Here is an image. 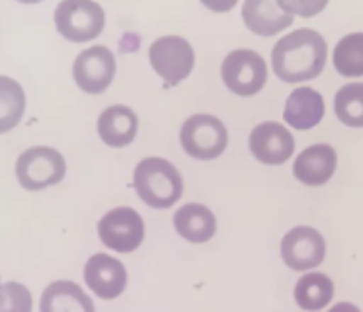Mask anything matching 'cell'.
<instances>
[{
	"label": "cell",
	"mask_w": 363,
	"mask_h": 312,
	"mask_svg": "<svg viewBox=\"0 0 363 312\" xmlns=\"http://www.w3.org/2000/svg\"><path fill=\"white\" fill-rule=\"evenodd\" d=\"M24 88L14 78L0 77V135L12 131L24 117Z\"/></svg>",
	"instance_id": "20"
},
{
	"label": "cell",
	"mask_w": 363,
	"mask_h": 312,
	"mask_svg": "<svg viewBox=\"0 0 363 312\" xmlns=\"http://www.w3.org/2000/svg\"><path fill=\"white\" fill-rule=\"evenodd\" d=\"M334 113L347 127H363V82L340 88L334 96Z\"/></svg>",
	"instance_id": "22"
},
{
	"label": "cell",
	"mask_w": 363,
	"mask_h": 312,
	"mask_svg": "<svg viewBox=\"0 0 363 312\" xmlns=\"http://www.w3.org/2000/svg\"><path fill=\"white\" fill-rule=\"evenodd\" d=\"M328 312H362V311L352 303H338V304H334Z\"/></svg>",
	"instance_id": "26"
},
{
	"label": "cell",
	"mask_w": 363,
	"mask_h": 312,
	"mask_svg": "<svg viewBox=\"0 0 363 312\" xmlns=\"http://www.w3.org/2000/svg\"><path fill=\"white\" fill-rule=\"evenodd\" d=\"M221 78L233 94L254 96L266 86L268 67L252 49H235L223 59Z\"/></svg>",
	"instance_id": "7"
},
{
	"label": "cell",
	"mask_w": 363,
	"mask_h": 312,
	"mask_svg": "<svg viewBox=\"0 0 363 312\" xmlns=\"http://www.w3.org/2000/svg\"><path fill=\"white\" fill-rule=\"evenodd\" d=\"M40 312H96L92 299L72 281L49 283L40 301Z\"/></svg>",
	"instance_id": "18"
},
{
	"label": "cell",
	"mask_w": 363,
	"mask_h": 312,
	"mask_svg": "<svg viewBox=\"0 0 363 312\" xmlns=\"http://www.w3.org/2000/svg\"><path fill=\"white\" fill-rule=\"evenodd\" d=\"M67 174L63 155L51 147H32L18 156L16 178L28 191H40L59 184Z\"/></svg>",
	"instance_id": "5"
},
{
	"label": "cell",
	"mask_w": 363,
	"mask_h": 312,
	"mask_svg": "<svg viewBox=\"0 0 363 312\" xmlns=\"http://www.w3.org/2000/svg\"><path fill=\"white\" fill-rule=\"evenodd\" d=\"M98 236L106 248L129 254L145 240V221L131 207H116L100 218Z\"/></svg>",
	"instance_id": "8"
},
{
	"label": "cell",
	"mask_w": 363,
	"mask_h": 312,
	"mask_svg": "<svg viewBox=\"0 0 363 312\" xmlns=\"http://www.w3.org/2000/svg\"><path fill=\"white\" fill-rule=\"evenodd\" d=\"M174 228L184 240L203 244L217 233V218L203 203H186L174 213Z\"/></svg>",
	"instance_id": "16"
},
{
	"label": "cell",
	"mask_w": 363,
	"mask_h": 312,
	"mask_svg": "<svg viewBox=\"0 0 363 312\" xmlns=\"http://www.w3.org/2000/svg\"><path fill=\"white\" fill-rule=\"evenodd\" d=\"M84 281L96 296L111 301L125 291L127 269L116 257L108 254H94L84 264Z\"/></svg>",
	"instance_id": "12"
},
{
	"label": "cell",
	"mask_w": 363,
	"mask_h": 312,
	"mask_svg": "<svg viewBox=\"0 0 363 312\" xmlns=\"http://www.w3.org/2000/svg\"><path fill=\"white\" fill-rule=\"evenodd\" d=\"M32 293L16 281L0 283V312H32Z\"/></svg>",
	"instance_id": "23"
},
{
	"label": "cell",
	"mask_w": 363,
	"mask_h": 312,
	"mask_svg": "<svg viewBox=\"0 0 363 312\" xmlns=\"http://www.w3.org/2000/svg\"><path fill=\"white\" fill-rule=\"evenodd\" d=\"M334 296V283L328 275L313 272L303 275L295 285V303L307 312L323 311Z\"/></svg>",
	"instance_id": "19"
},
{
	"label": "cell",
	"mask_w": 363,
	"mask_h": 312,
	"mask_svg": "<svg viewBox=\"0 0 363 312\" xmlns=\"http://www.w3.org/2000/svg\"><path fill=\"white\" fill-rule=\"evenodd\" d=\"M334 69L344 77H363V31L350 33L334 47Z\"/></svg>",
	"instance_id": "21"
},
{
	"label": "cell",
	"mask_w": 363,
	"mask_h": 312,
	"mask_svg": "<svg viewBox=\"0 0 363 312\" xmlns=\"http://www.w3.org/2000/svg\"><path fill=\"white\" fill-rule=\"evenodd\" d=\"M284 117L295 129H301V131L313 129L324 117L323 94H318L315 88H308V86H301L297 90H293L285 101Z\"/></svg>",
	"instance_id": "17"
},
{
	"label": "cell",
	"mask_w": 363,
	"mask_h": 312,
	"mask_svg": "<svg viewBox=\"0 0 363 312\" xmlns=\"http://www.w3.org/2000/svg\"><path fill=\"white\" fill-rule=\"evenodd\" d=\"M248 147L258 162L279 166L287 162L295 152V139L285 125H279L276 121H264L252 129Z\"/></svg>",
	"instance_id": "11"
},
{
	"label": "cell",
	"mask_w": 363,
	"mask_h": 312,
	"mask_svg": "<svg viewBox=\"0 0 363 312\" xmlns=\"http://www.w3.org/2000/svg\"><path fill=\"white\" fill-rule=\"evenodd\" d=\"M150 67L166 84H180L190 77L196 65V53L188 39L180 35H164L149 47Z\"/></svg>",
	"instance_id": "6"
},
{
	"label": "cell",
	"mask_w": 363,
	"mask_h": 312,
	"mask_svg": "<svg viewBox=\"0 0 363 312\" xmlns=\"http://www.w3.org/2000/svg\"><path fill=\"white\" fill-rule=\"evenodd\" d=\"M277 2L287 14L303 16V18L316 16L318 12H323L328 4L326 0H277Z\"/></svg>",
	"instance_id": "24"
},
{
	"label": "cell",
	"mask_w": 363,
	"mask_h": 312,
	"mask_svg": "<svg viewBox=\"0 0 363 312\" xmlns=\"http://www.w3.org/2000/svg\"><path fill=\"white\" fill-rule=\"evenodd\" d=\"M116 57L108 47L94 45L84 49L74 59L72 65V77L82 92L102 94L108 90L111 80L116 77Z\"/></svg>",
	"instance_id": "9"
},
{
	"label": "cell",
	"mask_w": 363,
	"mask_h": 312,
	"mask_svg": "<svg viewBox=\"0 0 363 312\" xmlns=\"http://www.w3.org/2000/svg\"><path fill=\"white\" fill-rule=\"evenodd\" d=\"M328 57L326 39L301 28L279 39L272 49V69L284 82H305L323 72Z\"/></svg>",
	"instance_id": "1"
},
{
	"label": "cell",
	"mask_w": 363,
	"mask_h": 312,
	"mask_svg": "<svg viewBox=\"0 0 363 312\" xmlns=\"http://www.w3.org/2000/svg\"><path fill=\"white\" fill-rule=\"evenodd\" d=\"M338 166V156L330 145H313L305 148L293 162V176L305 186H324L334 176Z\"/></svg>",
	"instance_id": "13"
},
{
	"label": "cell",
	"mask_w": 363,
	"mask_h": 312,
	"mask_svg": "<svg viewBox=\"0 0 363 312\" xmlns=\"http://www.w3.org/2000/svg\"><path fill=\"white\" fill-rule=\"evenodd\" d=\"M139 131V117L123 104L106 108L98 117V135L108 147L121 148L131 145Z\"/></svg>",
	"instance_id": "14"
},
{
	"label": "cell",
	"mask_w": 363,
	"mask_h": 312,
	"mask_svg": "<svg viewBox=\"0 0 363 312\" xmlns=\"http://www.w3.org/2000/svg\"><path fill=\"white\" fill-rule=\"evenodd\" d=\"M326 257V240L313 226H295L281 240V260L295 272H307Z\"/></svg>",
	"instance_id": "10"
},
{
	"label": "cell",
	"mask_w": 363,
	"mask_h": 312,
	"mask_svg": "<svg viewBox=\"0 0 363 312\" xmlns=\"http://www.w3.org/2000/svg\"><path fill=\"white\" fill-rule=\"evenodd\" d=\"M242 20L256 35H276L293 23V16L279 6L277 0H246L242 6Z\"/></svg>",
	"instance_id": "15"
},
{
	"label": "cell",
	"mask_w": 363,
	"mask_h": 312,
	"mask_svg": "<svg viewBox=\"0 0 363 312\" xmlns=\"http://www.w3.org/2000/svg\"><path fill=\"white\" fill-rule=\"evenodd\" d=\"M133 187L139 199L152 209H168L184 194V179L172 162L147 156L135 166Z\"/></svg>",
	"instance_id": "2"
},
{
	"label": "cell",
	"mask_w": 363,
	"mask_h": 312,
	"mask_svg": "<svg viewBox=\"0 0 363 312\" xmlns=\"http://www.w3.org/2000/svg\"><path fill=\"white\" fill-rule=\"evenodd\" d=\"M106 14L94 0H63L55 8L57 31L69 41H92L104 31Z\"/></svg>",
	"instance_id": "4"
},
{
	"label": "cell",
	"mask_w": 363,
	"mask_h": 312,
	"mask_svg": "<svg viewBox=\"0 0 363 312\" xmlns=\"http://www.w3.org/2000/svg\"><path fill=\"white\" fill-rule=\"evenodd\" d=\"M180 145L186 155L196 160H213L219 158L229 145V131L219 117L196 113L182 125Z\"/></svg>",
	"instance_id": "3"
},
{
	"label": "cell",
	"mask_w": 363,
	"mask_h": 312,
	"mask_svg": "<svg viewBox=\"0 0 363 312\" xmlns=\"http://www.w3.org/2000/svg\"><path fill=\"white\" fill-rule=\"evenodd\" d=\"M203 6L213 12H227L237 6V0H203Z\"/></svg>",
	"instance_id": "25"
}]
</instances>
